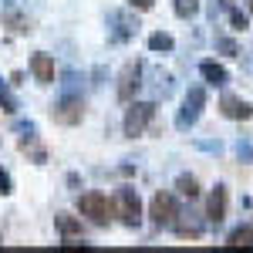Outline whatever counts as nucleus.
Returning a JSON list of instances; mask_svg holds the SVG:
<instances>
[{"instance_id":"nucleus-5","label":"nucleus","mask_w":253,"mask_h":253,"mask_svg":"<svg viewBox=\"0 0 253 253\" xmlns=\"http://www.w3.org/2000/svg\"><path fill=\"white\" fill-rule=\"evenodd\" d=\"M51 118L58 122V125H78L81 118H84V101L75 95H68V98H61L58 105L51 108Z\"/></svg>"},{"instance_id":"nucleus-22","label":"nucleus","mask_w":253,"mask_h":253,"mask_svg":"<svg viewBox=\"0 0 253 253\" xmlns=\"http://www.w3.org/2000/svg\"><path fill=\"white\" fill-rule=\"evenodd\" d=\"M250 14H253V0H250Z\"/></svg>"},{"instance_id":"nucleus-15","label":"nucleus","mask_w":253,"mask_h":253,"mask_svg":"<svg viewBox=\"0 0 253 253\" xmlns=\"http://www.w3.org/2000/svg\"><path fill=\"white\" fill-rule=\"evenodd\" d=\"M179 193L189 196V199H196V196H199V186H196L193 175H182V179H179Z\"/></svg>"},{"instance_id":"nucleus-1","label":"nucleus","mask_w":253,"mask_h":253,"mask_svg":"<svg viewBox=\"0 0 253 253\" xmlns=\"http://www.w3.org/2000/svg\"><path fill=\"white\" fill-rule=\"evenodd\" d=\"M112 210L122 216V223L125 226H138V219H142V199L132 186H122L115 196V203H112Z\"/></svg>"},{"instance_id":"nucleus-6","label":"nucleus","mask_w":253,"mask_h":253,"mask_svg":"<svg viewBox=\"0 0 253 253\" xmlns=\"http://www.w3.org/2000/svg\"><path fill=\"white\" fill-rule=\"evenodd\" d=\"M149 216L156 226H172L175 223V199L169 193H156L152 196V206H149Z\"/></svg>"},{"instance_id":"nucleus-2","label":"nucleus","mask_w":253,"mask_h":253,"mask_svg":"<svg viewBox=\"0 0 253 253\" xmlns=\"http://www.w3.org/2000/svg\"><path fill=\"white\" fill-rule=\"evenodd\" d=\"M78 213L88 216L91 223H98V226H105V223H108V213H112V203H108L105 193H84L78 199Z\"/></svg>"},{"instance_id":"nucleus-17","label":"nucleus","mask_w":253,"mask_h":253,"mask_svg":"<svg viewBox=\"0 0 253 253\" xmlns=\"http://www.w3.org/2000/svg\"><path fill=\"white\" fill-rule=\"evenodd\" d=\"M0 108H3V112H17V101L10 98V91H7L3 84H0Z\"/></svg>"},{"instance_id":"nucleus-12","label":"nucleus","mask_w":253,"mask_h":253,"mask_svg":"<svg viewBox=\"0 0 253 253\" xmlns=\"http://www.w3.org/2000/svg\"><path fill=\"white\" fill-rule=\"evenodd\" d=\"M54 223H58V230L64 240H71V236H81V219H75L71 213H58L54 216Z\"/></svg>"},{"instance_id":"nucleus-21","label":"nucleus","mask_w":253,"mask_h":253,"mask_svg":"<svg viewBox=\"0 0 253 253\" xmlns=\"http://www.w3.org/2000/svg\"><path fill=\"white\" fill-rule=\"evenodd\" d=\"M219 47H223L226 54H236V44H233V41H219Z\"/></svg>"},{"instance_id":"nucleus-11","label":"nucleus","mask_w":253,"mask_h":253,"mask_svg":"<svg viewBox=\"0 0 253 253\" xmlns=\"http://www.w3.org/2000/svg\"><path fill=\"white\" fill-rule=\"evenodd\" d=\"M230 250H253V226H236L230 240H226Z\"/></svg>"},{"instance_id":"nucleus-9","label":"nucleus","mask_w":253,"mask_h":253,"mask_svg":"<svg viewBox=\"0 0 253 253\" xmlns=\"http://www.w3.org/2000/svg\"><path fill=\"white\" fill-rule=\"evenodd\" d=\"M219 112L226 118H253V105L250 101H240V98L226 95L223 101H219Z\"/></svg>"},{"instance_id":"nucleus-18","label":"nucleus","mask_w":253,"mask_h":253,"mask_svg":"<svg viewBox=\"0 0 253 253\" xmlns=\"http://www.w3.org/2000/svg\"><path fill=\"white\" fill-rule=\"evenodd\" d=\"M230 20H233L236 31H243V27H247V14H240V10H230Z\"/></svg>"},{"instance_id":"nucleus-16","label":"nucleus","mask_w":253,"mask_h":253,"mask_svg":"<svg viewBox=\"0 0 253 253\" xmlns=\"http://www.w3.org/2000/svg\"><path fill=\"white\" fill-rule=\"evenodd\" d=\"M149 47L152 51H172V38L169 34H152L149 38Z\"/></svg>"},{"instance_id":"nucleus-19","label":"nucleus","mask_w":253,"mask_h":253,"mask_svg":"<svg viewBox=\"0 0 253 253\" xmlns=\"http://www.w3.org/2000/svg\"><path fill=\"white\" fill-rule=\"evenodd\" d=\"M0 193L7 196V193H14V189H10V175L3 172V169H0Z\"/></svg>"},{"instance_id":"nucleus-7","label":"nucleus","mask_w":253,"mask_h":253,"mask_svg":"<svg viewBox=\"0 0 253 253\" xmlns=\"http://www.w3.org/2000/svg\"><path fill=\"white\" fill-rule=\"evenodd\" d=\"M138 78H142V64L132 61V64L122 71V81H118V98H122V101H128V98L138 91V84H142Z\"/></svg>"},{"instance_id":"nucleus-4","label":"nucleus","mask_w":253,"mask_h":253,"mask_svg":"<svg viewBox=\"0 0 253 253\" xmlns=\"http://www.w3.org/2000/svg\"><path fill=\"white\" fill-rule=\"evenodd\" d=\"M203 105H206V91H203V88H189V95L182 101V112L175 118V125H179V128H193L196 118L203 115Z\"/></svg>"},{"instance_id":"nucleus-13","label":"nucleus","mask_w":253,"mask_h":253,"mask_svg":"<svg viewBox=\"0 0 253 253\" xmlns=\"http://www.w3.org/2000/svg\"><path fill=\"white\" fill-rule=\"evenodd\" d=\"M199 71H203V78L210 81V84H216V88H219V84H226V68H219L216 61H203V64H199Z\"/></svg>"},{"instance_id":"nucleus-10","label":"nucleus","mask_w":253,"mask_h":253,"mask_svg":"<svg viewBox=\"0 0 253 253\" xmlns=\"http://www.w3.org/2000/svg\"><path fill=\"white\" fill-rule=\"evenodd\" d=\"M226 186H216L213 196H210V210H206V216H210V223H223L226 219Z\"/></svg>"},{"instance_id":"nucleus-8","label":"nucleus","mask_w":253,"mask_h":253,"mask_svg":"<svg viewBox=\"0 0 253 253\" xmlns=\"http://www.w3.org/2000/svg\"><path fill=\"white\" fill-rule=\"evenodd\" d=\"M31 75H34L41 84H51V81H54V58H51V54H34V58H31Z\"/></svg>"},{"instance_id":"nucleus-3","label":"nucleus","mask_w":253,"mask_h":253,"mask_svg":"<svg viewBox=\"0 0 253 253\" xmlns=\"http://www.w3.org/2000/svg\"><path fill=\"white\" fill-rule=\"evenodd\" d=\"M152 115H156V105H152V101H135V105L125 112V135L138 138L145 128H149Z\"/></svg>"},{"instance_id":"nucleus-14","label":"nucleus","mask_w":253,"mask_h":253,"mask_svg":"<svg viewBox=\"0 0 253 253\" xmlns=\"http://www.w3.org/2000/svg\"><path fill=\"white\" fill-rule=\"evenodd\" d=\"M175 14L179 17H196L199 14V0H175Z\"/></svg>"},{"instance_id":"nucleus-20","label":"nucleus","mask_w":253,"mask_h":253,"mask_svg":"<svg viewBox=\"0 0 253 253\" xmlns=\"http://www.w3.org/2000/svg\"><path fill=\"white\" fill-rule=\"evenodd\" d=\"M128 3L138 7V10H152V3H156V0H128Z\"/></svg>"}]
</instances>
